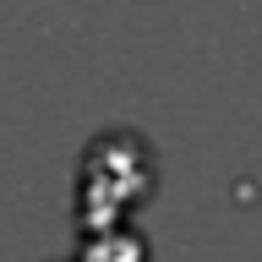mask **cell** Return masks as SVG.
<instances>
[{
	"mask_svg": "<svg viewBox=\"0 0 262 262\" xmlns=\"http://www.w3.org/2000/svg\"><path fill=\"white\" fill-rule=\"evenodd\" d=\"M82 262H147V241L126 224H104L88 229V246H82Z\"/></svg>",
	"mask_w": 262,
	"mask_h": 262,
	"instance_id": "2",
	"label": "cell"
},
{
	"mask_svg": "<svg viewBox=\"0 0 262 262\" xmlns=\"http://www.w3.org/2000/svg\"><path fill=\"white\" fill-rule=\"evenodd\" d=\"M147 196H153V153H147L142 137L115 131V137H98L82 153V186H77L82 235L104 229V224H120Z\"/></svg>",
	"mask_w": 262,
	"mask_h": 262,
	"instance_id": "1",
	"label": "cell"
}]
</instances>
